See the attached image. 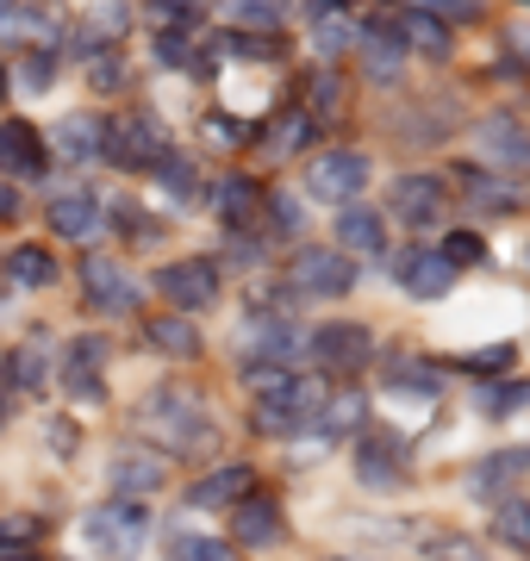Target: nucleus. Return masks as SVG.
Instances as JSON below:
<instances>
[{
  "label": "nucleus",
  "instance_id": "nucleus-1",
  "mask_svg": "<svg viewBox=\"0 0 530 561\" xmlns=\"http://www.w3.org/2000/svg\"><path fill=\"white\" fill-rule=\"evenodd\" d=\"M82 537H88L94 556H131V549L150 537V505H143V500H119V493H113L106 505H94V512L82 518Z\"/></svg>",
  "mask_w": 530,
  "mask_h": 561
},
{
  "label": "nucleus",
  "instance_id": "nucleus-2",
  "mask_svg": "<svg viewBox=\"0 0 530 561\" xmlns=\"http://www.w3.org/2000/svg\"><path fill=\"white\" fill-rule=\"evenodd\" d=\"M319 400H325V381H319V375H287L281 387L256 393V431H268V437H293L300 424H312Z\"/></svg>",
  "mask_w": 530,
  "mask_h": 561
},
{
  "label": "nucleus",
  "instance_id": "nucleus-3",
  "mask_svg": "<svg viewBox=\"0 0 530 561\" xmlns=\"http://www.w3.org/2000/svg\"><path fill=\"white\" fill-rule=\"evenodd\" d=\"M150 431H163L175 456H194V449H212V424L200 419V405L187 387H163L157 405H150Z\"/></svg>",
  "mask_w": 530,
  "mask_h": 561
},
{
  "label": "nucleus",
  "instance_id": "nucleus-4",
  "mask_svg": "<svg viewBox=\"0 0 530 561\" xmlns=\"http://www.w3.org/2000/svg\"><path fill=\"white\" fill-rule=\"evenodd\" d=\"M169 157L163 131L143 119V113H125V119H106V162H119V169H150L157 175V162Z\"/></svg>",
  "mask_w": 530,
  "mask_h": 561
},
{
  "label": "nucleus",
  "instance_id": "nucleus-5",
  "mask_svg": "<svg viewBox=\"0 0 530 561\" xmlns=\"http://www.w3.org/2000/svg\"><path fill=\"white\" fill-rule=\"evenodd\" d=\"M293 287H300V300H337L356 287V256L344 250H300L293 256Z\"/></svg>",
  "mask_w": 530,
  "mask_h": 561
},
{
  "label": "nucleus",
  "instance_id": "nucleus-6",
  "mask_svg": "<svg viewBox=\"0 0 530 561\" xmlns=\"http://www.w3.org/2000/svg\"><path fill=\"white\" fill-rule=\"evenodd\" d=\"M157 294L175 300L182 312H206V306L219 300V262H206V256L169 262V268H157Z\"/></svg>",
  "mask_w": 530,
  "mask_h": 561
},
{
  "label": "nucleus",
  "instance_id": "nucleus-7",
  "mask_svg": "<svg viewBox=\"0 0 530 561\" xmlns=\"http://www.w3.org/2000/svg\"><path fill=\"white\" fill-rule=\"evenodd\" d=\"M82 300L94 306V312H106V319H125V312H138V300H143V287L131 275H125L119 262H106V256H88L82 262Z\"/></svg>",
  "mask_w": 530,
  "mask_h": 561
},
{
  "label": "nucleus",
  "instance_id": "nucleus-8",
  "mask_svg": "<svg viewBox=\"0 0 530 561\" xmlns=\"http://www.w3.org/2000/svg\"><path fill=\"white\" fill-rule=\"evenodd\" d=\"M368 187V157L362 150H325V157L307 169V194L331 206H349V194H362Z\"/></svg>",
  "mask_w": 530,
  "mask_h": 561
},
{
  "label": "nucleus",
  "instance_id": "nucleus-9",
  "mask_svg": "<svg viewBox=\"0 0 530 561\" xmlns=\"http://www.w3.org/2000/svg\"><path fill=\"white\" fill-rule=\"evenodd\" d=\"M238 343H244V368H287L293 362V350H300V337H293V324L275 319V312H256V319L238 331Z\"/></svg>",
  "mask_w": 530,
  "mask_h": 561
},
{
  "label": "nucleus",
  "instance_id": "nucleus-10",
  "mask_svg": "<svg viewBox=\"0 0 530 561\" xmlns=\"http://www.w3.org/2000/svg\"><path fill=\"white\" fill-rule=\"evenodd\" d=\"M312 356H319V368H331V375H356V368L375 362V337H368V324H325V331L312 337Z\"/></svg>",
  "mask_w": 530,
  "mask_h": 561
},
{
  "label": "nucleus",
  "instance_id": "nucleus-11",
  "mask_svg": "<svg viewBox=\"0 0 530 561\" xmlns=\"http://www.w3.org/2000/svg\"><path fill=\"white\" fill-rule=\"evenodd\" d=\"M106 343L101 337H76L69 343V356H62V387H69V400L76 405H101L106 400Z\"/></svg>",
  "mask_w": 530,
  "mask_h": 561
},
{
  "label": "nucleus",
  "instance_id": "nucleus-12",
  "mask_svg": "<svg viewBox=\"0 0 530 561\" xmlns=\"http://www.w3.org/2000/svg\"><path fill=\"white\" fill-rule=\"evenodd\" d=\"M443 206H449V194H443V181L437 175H400L393 181V219L412 225V231L437 225L443 219Z\"/></svg>",
  "mask_w": 530,
  "mask_h": 561
},
{
  "label": "nucleus",
  "instance_id": "nucleus-13",
  "mask_svg": "<svg viewBox=\"0 0 530 561\" xmlns=\"http://www.w3.org/2000/svg\"><path fill=\"white\" fill-rule=\"evenodd\" d=\"M393 275H400V287H406L412 300H443L449 287H456V268L437 250H400L393 256Z\"/></svg>",
  "mask_w": 530,
  "mask_h": 561
},
{
  "label": "nucleus",
  "instance_id": "nucleus-14",
  "mask_svg": "<svg viewBox=\"0 0 530 561\" xmlns=\"http://www.w3.org/2000/svg\"><path fill=\"white\" fill-rule=\"evenodd\" d=\"M231 530L244 549H275L281 542V505L268 500V493H244L238 512H231Z\"/></svg>",
  "mask_w": 530,
  "mask_h": 561
},
{
  "label": "nucleus",
  "instance_id": "nucleus-15",
  "mask_svg": "<svg viewBox=\"0 0 530 561\" xmlns=\"http://www.w3.org/2000/svg\"><path fill=\"white\" fill-rule=\"evenodd\" d=\"M44 162H50V144L32 125L25 119L0 125V175H44Z\"/></svg>",
  "mask_w": 530,
  "mask_h": 561
},
{
  "label": "nucleus",
  "instance_id": "nucleus-16",
  "mask_svg": "<svg viewBox=\"0 0 530 561\" xmlns=\"http://www.w3.org/2000/svg\"><path fill=\"white\" fill-rule=\"evenodd\" d=\"M362 69H368V81H393L400 69H406V32L400 25H362Z\"/></svg>",
  "mask_w": 530,
  "mask_h": 561
},
{
  "label": "nucleus",
  "instance_id": "nucleus-17",
  "mask_svg": "<svg viewBox=\"0 0 530 561\" xmlns=\"http://www.w3.org/2000/svg\"><path fill=\"white\" fill-rule=\"evenodd\" d=\"M50 144H57V157H69V162H94V157H106V119L101 113H69V119H57Z\"/></svg>",
  "mask_w": 530,
  "mask_h": 561
},
{
  "label": "nucleus",
  "instance_id": "nucleus-18",
  "mask_svg": "<svg viewBox=\"0 0 530 561\" xmlns=\"http://www.w3.org/2000/svg\"><path fill=\"white\" fill-rule=\"evenodd\" d=\"M163 481H169V461L163 456H143V449H131V456L113 461V493H119V500H143V493H157Z\"/></svg>",
  "mask_w": 530,
  "mask_h": 561
},
{
  "label": "nucleus",
  "instance_id": "nucleus-19",
  "mask_svg": "<svg viewBox=\"0 0 530 561\" xmlns=\"http://www.w3.org/2000/svg\"><path fill=\"white\" fill-rule=\"evenodd\" d=\"M356 474H362L368 486H393L400 474H406V443L400 437H368L362 449H356Z\"/></svg>",
  "mask_w": 530,
  "mask_h": 561
},
{
  "label": "nucleus",
  "instance_id": "nucleus-20",
  "mask_svg": "<svg viewBox=\"0 0 530 561\" xmlns=\"http://www.w3.org/2000/svg\"><path fill=\"white\" fill-rule=\"evenodd\" d=\"M530 474V449H493L487 461H474L469 486L481 493V500H493V493H506L511 481H525Z\"/></svg>",
  "mask_w": 530,
  "mask_h": 561
},
{
  "label": "nucleus",
  "instance_id": "nucleus-21",
  "mask_svg": "<svg viewBox=\"0 0 530 561\" xmlns=\"http://www.w3.org/2000/svg\"><path fill=\"white\" fill-rule=\"evenodd\" d=\"M307 13H312V38H319V50H325V57H337L344 44L362 38V25L344 13V0H307Z\"/></svg>",
  "mask_w": 530,
  "mask_h": 561
},
{
  "label": "nucleus",
  "instance_id": "nucleus-22",
  "mask_svg": "<svg viewBox=\"0 0 530 561\" xmlns=\"http://www.w3.org/2000/svg\"><path fill=\"white\" fill-rule=\"evenodd\" d=\"M312 424H319L325 437H349V431H362V424H368V393H356V387L325 393V400H319V412H312Z\"/></svg>",
  "mask_w": 530,
  "mask_h": 561
},
{
  "label": "nucleus",
  "instance_id": "nucleus-23",
  "mask_svg": "<svg viewBox=\"0 0 530 561\" xmlns=\"http://www.w3.org/2000/svg\"><path fill=\"white\" fill-rule=\"evenodd\" d=\"M143 343H150L157 356H175V362H194V356H200V331H194V319H182V312L150 319V324H143Z\"/></svg>",
  "mask_w": 530,
  "mask_h": 561
},
{
  "label": "nucleus",
  "instance_id": "nucleus-24",
  "mask_svg": "<svg viewBox=\"0 0 530 561\" xmlns=\"http://www.w3.org/2000/svg\"><path fill=\"white\" fill-rule=\"evenodd\" d=\"M244 493H256V474H250L244 461H238V468H219V474L194 481V493H187V500L200 505V512H219V505H238Z\"/></svg>",
  "mask_w": 530,
  "mask_h": 561
},
{
  "label": "nucleus",
  "instance_id": "nucleus-25",
  "mask_svg": "<svg viewBox=\"0 0 530 561\" xmlns=\"http://www.w3.org/2000/svg\"><path fill=\"white\" fill-rule=\"evenodd\" d=\"M381 213H368V206H337V243H344V256H375L381 250Z\"/></svg>",
  "mask_w": 530,
  "mask_h": 561
},
{
  "label": "nucleus",
  "instance_id": "nucleus-26",
  "mask_svg": "<svg viewBox=\"0 0 530 561\" xmlns=\"http://www.w3.org/2000/svg\"><path fill=\"white\" fill-rule=\"evenodd\" d=\"M50 231L57 238H94L101 231V201L94 194H62V201H50Z\"/></svg>",
  "mask_w": 530,
  "mask_h": 561
},
{
  "label": "nucleus",
  "instance_id": "nucleus-27",
  "mask_svg": "<svg viewBox=\"0 0 530 561\" xmlns=\"http://www.w3.org/2000/svg\"><path fill=\"white\" fill-rule=\"evenodd\" d=\"M256 206H263V187L250 175H224L219 181V219L231 225V231H244L250 219H256Z\"/></svg>",
  "mask_w": 530,
  "mask_h": 561
},
{
  "label": "nucleus",
  "instance_id": "nucleus-28",
  "mask_svg": "<svg viewBox=\"0 0 530 561\" xmlns=\"http://www.w3.org/2000/svg\"><path fill=\"white\" fill-rule=\"evenodd\" d=\"M44 368H50L44 337H32V343H20V350L7 356V381L20 387V393H44Z\"/></svg>",
  "mask_w": 530,
  "mask_h": 561
},
{
  "label": "nucleus",
  "instance_id": "nucleus-29",
  "mask_svg": "<svg viewBox=\"0 0 530 561\" xmlns=\"http://www.w3.org/2000/svg\"><path fill=\"white\" fill-rule=\"evenodd\" d=\"M400 32H406V50H425L430 62H443L449 50H456V44H449V25H443V20H430V13H412Z\"/></svg>",
  "mask_w": 530,
  "mask_h": 561
},
{
  "label": "nucleus",
  "instance_id": "nucleus-30",
  "mask_svg": "<svg viewBox=\"0 0 530 561\" xmlns=\"http://www.w3.org/2000/svg\"><path fill=\"white\" fill-rule=\"evenodd\" d=\"M7 268H13V280H20V287H50V280H57V256H50L44 243H20Z\"/></svg>",
  "mask_w": 530,
  "mask_h": 561
},
{
  "label": "nucleus",
  "instance_id": "nucleus-31",
  "mask_svg": "<svg viewBox=\"0 0 530 561\" xmlns=\"http://www.w3.org/2000/svg\"><path fill=\"white\" fill-rule=\"evenodd\" d=\"M493 530H499V542H506V549H530V500H499Z\"/></svg>",
  "mask_w": 530,
  "mask_h": 561
},
{
  "label": "nucleus",
  "instance_id": "nucleus-32",
  "mask_svg": "<svg viewBox=\"0 0 530 561\" xmlns=\"http://www.w3.org/2000/svg\"><path fill=\"white\" fill-rule=\"evenodd\" d=\"M481 138H487V150H493L499 162H525V157H530L525 131H518L511 119H487V125H481Z\"/></svg>",
  "mask_w": 530,
  "mask_h": 561
},
{
  "label": "nucleus",
  "instance_id": "nucleus-33",
  "mask_svg": "<svg viewBox=\"0 0 530 561\" xmlns=\"http://www.w3.org/2000/svg\"><path fill=\"white\" fill-rule=\"evenodd\" d=\"M157 181H163L175 201H194V194H200V175H194V162H187L182 150H169V157L157 162Z\"/></svg>",
  "mask_w": 530,
  "mask_h": 561
},
{
  "label": "nucleus",
  "instance_id": "nucleus-34",
  "mask_svg": "<svg viewBox=\"0 0 530 561\" xmlns=\"http://www.w3.org/2000/svg\"><path fill=\"white\" fill-rule=\"evenodd\" d=\"M469 187H474V206H481V213H518V201H525V194H518L511 181H487V175H469Z\"/></svg>",
  "mask_w": 530,
  "mask_h": 561
},
{
  "label": "nucleus",
  "instance_id": "nucleus-35",
  "mask_svg": "<svg viewBox=\"0 0 530 561\" xmlns=\"http://www.w3.org/2000/svg\"><path fill=\"white\" fill-rule=\"evenodd\" d=\"M530 405V381H506V387H487L481 393V412L487 419H511V412H525Z\"/></svg>",
  "mask_w": 530,
  "mask_h": 561
},
{
  "label": "nucleus",
  "instance_id": "nucleus-36",
  "mask_svg": "<svg viewBox=\"0 0 530 561\" xmlns=\"http://www.w3.org/2000/svg\"><path fill=\"white\" fill-rule=\"evenodd\" d=\"M157 57L175 62V69H212V57H200V44H187L182 32H163L157 38Z\"/></svg>",
  "mask_w": 530,
  "mask_h": 561
},
{
  "label": "nucleus",
  "instance_id": "nucleus-37",
  "mask_svg": "<svg viewBox=\"0 0 530 561\" xmlns=\"http://www.w3.org/2000/svg\"><path fill=\"white\" fill-rule=\"evenodd\" d=\"M437 256H443L449 268H469V262H481V256H487V243L474 238V231H449V238L437 243Z\"/></svg>",
  "mask_w": 530,
  "mask_h": 561
},
{
  "label": "nucleus",
  "instance_id": "nucleus-38",
  "mask_svg": "<svg viewBox=\"0 0 530 561\" xmlns=\"http://www.w3.org/2000/svg\"><path fill=\"white\" fill-rule=\"evenodd\" d=\"M169 561H231V549H224V542H212V537H175L169 542Z\"/></svg>",
  "mask_w": 530,
  "mask_h": 561
},
{
  "label": "nucleus",
  "instance_id": "nucleus-39",
  "mask_svg": "<svg viewBox=\"0 0 530 561\" xmlns=\"http://www.w3.org/2000/svg\"><path fill=\"white\" fill-rule=\"evenodd\" d=\"M307 138H312V113H287V119H275V131H268V150H300Z\"/></svg>",
  "mask_w": 530,
  "mask_h": 561
},
{
  "label": "nucleus",
  "instance_id": "nucleus-40",
  "mask_svg": "<svg viewBox=\"0 0 530 561\" xmlns=\"http://www.w3.org/2000/svg\"><path fill=\"white\" fill-rule=\"evenodd\" d=\"M212 7V0H150V20H163V25H194Z\"/></svg>",
  "mask_w": 530,
  "mask_h": 561
},
{
  "label": "nucleus",
  "instance_id": "nucleus-41",
  "mask_svg": "<svg viewBox=\"0 0 530 561\" xmlns=\"http://www.w3.org/2000/svg\"><path fill=\"white\" fill-rule=\"evenodd\" d=\"M219 50L224 57H275V38H263V32H224Z\"/></svg>",
  "mask_w": 530,
  "mask_h": 561
},
{
  "label": "nucleus",
  "instance_id": "nucleus-42",
  "mask_svg": "<svg viewBox=\"0 0 530 561\" xmlns=\"http://www.w3.org/2000/svg\"><path fill=\"white\" fill-rule=\"evenodd\" d=\"M50 76H57V57H50V50H32V57L20 62V88H25V94L50 88Z\"/></svg>",
  "mask_w": 530,
  "mask_h": 561
},
{
  "label": "nucleus",
  "instance_id": "nucleus-43",
  "mask_svg": "<svg viewBox=\"0 0 530 561\" xmlns=\"http://www.w3.org/2000/svg\"><path fill=\"white\" fill-rule=\"evenodd\" d=\"M32 537H38V518H0V549H7V556H25Z\"/></svg>",
  "mask_w": 530,
  "mask_h": 561
},
{
  "label": "nucleus",
  "instance_id": "nucleus-44",
  "mask_svg": "<svg viewBox=\"0 0 530 561\" xmlns=\"http://www.w3.org/2000/svg\"><path fill=\"white\" fill-rule=\"evenodd\" d=\"M511 356H518V350H511V343H493V350H474V356H462V368H474V375H499V368H511Z\"/></svg>",
  "mask_w": 530,
  "mask_h": 561
},
{
  "label": "nucleus",
  "instance_id": "nucleus-45",
  "mask_svg": "<svg viewBox=\"0 0 530 561\" xmlns=\"http://www.w3.org/2000/svg\"><path fill=\"white\" fill-rule=\"evenodd\" d=\"M430 556H437V561H487L469 537H437V542H430Z\"/></svg>",
  "mask_w": 530,
  "mask_h": 561
},
{
  "label": "nucleus",
  "instance_id": "nucleus-46",
  "mask_svg": "<svg viewBox=\"0 0 530 561\" xmlns=\"http://www.w3.org/2000/svg\"><path fill=\"white\" fill-rule=\"evenodd\" d=\"M200 131H206L212 144H219V150H231V144H244V125H238V119H206Z\"/></svg>",
  "mask_w": 530,
  "mask_h": 561
},
{
  "label": "nucleus",
  "instance_id": "nucleus-47",
  "mask_svg": "<svg viewBox=\"0 0 530 561\" xmlns=\"http://www.w3.org/2000/svg\"><path fill=\"white\" fill-rule=\"evenodd\" d=\"M238 20H250V25H268V20H275V0H238Z\"/></svg>",
  "mask_w": 530,
  "mask_h": 561
},
{
  "label": "nucleus",
  "instance_id": "nucleus-48",
  "mask_svg": "<svg viewBox=\"0 0 530 561\" xmlns=\"http://www.w3.org/2000/svg\"><path fill=\"white\" fill-rule=\"evenodd\" d=\"M437 13H456V20H474V13H481V0H430V20H437Z\"/></svg>",
  "mask_w": 530,
  "mask_h": 561
},
{
  "label": "nucleus",
  "instance_id": "nucleus-49",
  "mask_svg": "<svg viewBox=\"0 0 530 561\" xmlns=\"http://www.w3.org/2000/svg\"><path fill=\"white\" fill-rule=\"evenodd\" d=\"M50 437H57V443H50V449H57V456H76V424H50Z\"/></svg>",
  "mask_w": 530,
  "mask_h": 561
},
{
  "label": "nucleus",
  "instance_id": "nucleus-50",
  "mask_svg": "<svg viewBox=\"0 0 530 561\" xmlns=\"http://www.w3.org/2000/svg\"><path fill=\"white\" fill-rule=\"evenodd\" d=\"M275 225H281V231H300V206H293V201H275Z\"/></svg>",
  "mask_w": 530,
  "mask_h": 561
},
{
  "label": "nucleus",
  "instance_id": "nucleus-51",
  "mask_svg": "<svg viewBox=\"0 0 530 561\" xmlns=\"http://www.w3.org/2000/svg\"><path fill=\"white\" fill-rule=\"evenodd\" d=\"M13 213H20V194H13V187H7V181H0V225L13 219Z\"/></svg>",
  "mask_w": 530,
  "mask_h": 561
},
{
  "label": "nucleus",
  "instance_id": "nucleus-52",
  "mask_svg": "<svg viewBox=\"0 0 530 561\" xmlns=\"http://www.w3.org/2000/svg\"><path fill=\"white\" fill-rule=\"evenodd\" d=\"M7 561H32V556H7Z\"/></svg>",
  "mask_w": 530,
  "mask_h": 561
},
{
  "label": "nucleus",
  "instance_id": "nucleus-53",
  "mask_svg": "<svg viewBox=\"0 0 530 561\" xmlns=\"http://www.w3.org/2000/svg\"><path fill=\"white\" fill-rule=\"evenodd\" d=\"M0 88H7V76H0Z\"/></svg>",
  "mask_w": 530,
  "mask_h": 561
},
{
  "label": "nucleus",
  "instance_id": "nucleus-54",
  "mask_svg": "<svg viewBox=\"0 0 530 561\" xmlns=\"http://www.w3.org/2000/svg\"><path fill=\"white\" fill-rule=\"evenodd\" d=\"M525 7H530V0H525Z\"/></svg>",
  "mask_w": 530,
  "mask_h": 561
}]
</instances>
